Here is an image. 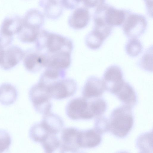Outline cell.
I'll return each mask as SVG.
<instances>
[{
  "instance_id": "cell-1",
  "label": "cell",
  "mask_w": 153,
  "mask_h": 153,
  "mask_svg": "<svg viewBox=\"0 0 153 153\" xmlns=\"http://www.w3.org/2000/svg\"><path fill=\"white\" fill-rule=\"evenodd\" d=\"M35 42L36 49L42 55L44 62L71 53L73 48L68 38L45 30L39 33Z\"/></svg>"
},
{
  "instance_id": "cell-2",
  "label": "cell",
  "mask_w": 153,
  "mask_h": 153,
  "mask_svg": "<svg viewBox=\"0 0 153 153\" xmlns=\"http://www.w3.org/2000/svg\"><path fill=\"white\" fill-rule=\"evenodd\" d=\"M131 107L123 105L111 112L109 120V131L119 138L126 137L132 128L134 117Z\"/></svg>"
},
{
  "instance_id": "cell-3",
  "label": "cell",
  "mask_w": 153,
  "mask_h": 153,
  "mask_svg": "<svg viewBox=\"0 0 153 153\" xmlns=\"http://www.w3.org/2000/svg\"><path fill=\"white\" fill-rule=\"evenodd\" d=\"M41 83L45 86L51 98L56 100L63 99L73 96L77 89L76 83L70 78H65Z\"/></svg>"
},
{
  "instance_id": "cell-4",
  "label": "cell",
  "mask_w": 153,
  "mask_h": 153,
  "mask_svg": "<svg viewBox=\"0 0 153 153\" xmlns=\"http://www.w3.org/2000/svg\"><path fill=\"white\" fill-rule=\"evenodd\" d=\"M29 97L37 112L44 115L51 112L52 98L42 84L38 82L33 85L29 91Z\"/></svg>"
},
{
  "instance_id": "cell-5",
  "label": "cell",
  "mask_w": 153,
  "mask_h": 153,
  "mask_svg": "<svg viewBox=\"0 0 153 153\" xmlns=\"http://www.w3.org/2000/svg\"><path fill=\"white\" fill-rule=\"evenodd\" d=\"M129 11L118 9L107 4L97 7L94 17L112 26H119L123 24Z\"/></svg>"
},
{
  "instance_id": "cell-6",
  "label": "cell",
  "mask_w": 153,
  "mask_h": 153,
  "mask_svg": "<svg viewBox=\"0 0 153 153\" xmlns=\"http://www.w3.org/2000/svg\"><path fill=\"white\" fill-rule=\"evenodd\" d=\"M122 25L123 32L127 37L130 38H137L145 31L147 22L143 15L129 11Z\"/></svg>"
},
{
  "instance_id": "cell-7",
  "label": "cell",
  "mask_w": 153,
  "mask_h": 153,
  "mask_svg": "<svg viewBox=\"0 0 153 153\" xmlns=\"http://www.w3.org/2000/svg\"><path fill=\"white\" fill-rule=\"evenodd\" d=\"M65 110L67 116L73 120H87L94 117L90 109L88 100L83 97L71 100L67 104Z\"/></svg>"
},
{
  "instance_id": "cell-8",
  "label": "cell",
  "mask_w": 153,
  "mask_h": 153,
  "mask_svg": "<svg viewBox=\"0 0 153 153\" xmlns=\"http://www.w3.org/2000/svg\"><path fill=\"white\" fill-rule=\"evenodd\" d=\"M102 81L105 90L115 95L125 81L121 68L116 65L109 66L104 73Z\"/></svg>"
},
{
  "instance_id": "cell-9",
  "label": "cell",
  "mask_w": 153,
  "mask_h": 153,
  "mask_svg": "<svg viewBox=\"0 0 153 153\" xmlns=\"http://www.w3.org/2000/svg\"><path fill=\"white\" fill-rule=\"evenodd\" d=\"M80 131V130L74 127L63 129L59 140L61 152H78L80 148L78 142Z\"/></svg>"
},
{
  "instance_id": "cell-10",
  "label": "cell",
  "mask_w": 153,
  "mask_h": 153,
  "mask_svg": "<svg viewBox=\"0 0 153 153\" xmlns=\"http://www.w3.org/2000/svg\"><path fill=\"white\" fill-rule=\"evenodd\" d=\"M24 54V51L19 47L11 46L4 50L0 66L4 70H9L18 64Z\"/></svg>"
},
{
  "instance_id": "cell-11",
  "label": "cell",
  "mask_w": 153,
  "mask_h": 153,
  "mask_svg": "<svg viewBox=\"0 0 153 153\" xmlns=\"http://www.w3.org/2000/svg\"><path fill=\"white\" fill-rule=\"evenodd\" d=\"M105 90L102 80L96 76H91L86 80L82 94L83 97L89 100L100 97Z\"/></svg>"
},
{
  "instance_id": "cell-12",
  "label": "cell",
  "mask_w": 153,
  "mask_h": 153,
  "mask_svg": "<svg viewBox=\"0 0 153 153\" xmlns=\"http://www.w3.org/2000/svg\"><path fill=\"white\" fill-rule=\"evenodd\" d=\"M101 134L94 128L80 131L78 142L80 148H92L98 146L102 141Z\"/></svg>"
},
{
  "instance_id": "cell-13",
  "label": "cell",
  "mask_w": 153,
  "mask_h": 153,
  "mask_svg": "<svg viewBox=\"0 0 153 153\" xmlns=\"http://www.w3.org/2000/svg\"><path fill=\"white\" fill-rule=\"evenodd\" d=\"M23 25L22 19L18 15L6 17L3 21L0 29V34L13 38L14 34L18 33Z\"/></svg>"
},
{
  "instance_id": "cell-14",
  "label": "cell",
  "mask_w": 153,
  "mask_h": 153,
  "mask_svg": "<svg viewBox=\"0 0 153 153\" xmlns=\"http://www.w3.org/2000/svg\"><path fill=\"white\" fill-rule=\"evenodd\" d=\"M24 57V65L28 71L35 73L44 67L42 56L36 49L27 51Z\"/></svg>"
},
{
  "instance_id": "cell-15",
  "label": "cell",
  "mask_w": 153,
  "mask_h": 153,
  "mask_svg": "<svg viewBox=\"0 0 153 153\" xmlns=\"http://www.w3.org/2000/svg\"><path fill=\"white\" fill-rule=\"evenodd\" d=\"M41 122L48 132L56 134L62 131L64 126L62 118L51 112L43 115Z\"/></svg>"
},
{
  "instance_id": "cell-16",
  "label": "cell",
  "mask_w": 153,
  "mask_h": 153,
  "mask_svg": "<svg viewBox=\"0 0 153 153\" xmlns=\"http://www.w3.org/2000/svg\"><path fill=\"white\" fill-rule=\"evenodd\" d=\"M115 95L124 105L132 108L137 102V97L135 90L129 83L125 81Z\"/></svg>"
},
{
  "instance_id": "cell-17",
  "label": "cell",
  "mask_w": 153,
  "mask_h": 153,
  "mask_svg": "<svg viewBox=\"0 0 153 153\" xmlns=\"http://www.w3.org/2000/svg\"><path fill=\"white\" fill-rule=\"evenodd\" d=\"M90 19V14L87 9L80 8L73 13L70 19L71 26L76 29H82L88 24Z\"/></svg>"
},
{
  "instance_id": "cell-18",
  "label": "cell",
  "mask_w": 153,
  "mask_h": 153,
  "mask_svg": "<svg viewBox=\"0 0 153 153\" xmlns=\"http://www.w3.org/2000/svg\"><path fill=\"white\" fill-rule=\"evenodd\" d=\"M18 93L13 85L4 83L0 85V103L5 106L13 104L16 101Z\"/></svg>"
},
{
  "instance_id": "cell-19",
  "label": "cell",
  "mask_w": 153,
  "mask_h": 153,
  "mask_svg": "<svg viewBox=\"0 0 153 153\" xmlns=\"http://www.w3.org/2000/svg\"><path fill=\"white\" fill-rule=\"evenodd\" d=\"M39 28L23 22L22 27L17 33L19 39L25 43L35 42L39 33Z\"/></svg>"
},
{
  "instance_id": "cell-20",
  "label": "cell",
  "mask_w": 153,
  "mask_h": 153,
  "mask_svg": "<svg viewBox=\"0 0 153 153\" xmlns=\"http://www.w3.org/2000/svg\"><path fill=\"white\" fill-rule=\"evenodd\" d=\"M29 134L32 141L41 143L49 134L52 133H49L40 122L34 124L30 127Z\"/></svg>"
},
{
  "instance_id": "cell-21",
  "label": "cell",
  "mask_w": 153,
  "mask_h": 153,
  "mask_svg": "<svg viewBox=\"0 0 153 153\" xmlns=\"http://www.w3.org/2000/svg\"><path fill=\"white\" fill-rule=\"evenodd\" d=\"M90 107L94 117L102 115L106 111L107 104L105 101L102 98H96L89 100Z\"/></svg>"
},
{
  "instance_id": "cell-22",
  "label": "cell",
  "mask_w": 153,
  "mask_h": 153,
  "mask_svg": "<svg viewBox=\"0 0 153 153\" xmlns=\"http://www.w3.org/2000/svg\"><path fill=\"white\" fill-rule=\"evenodd\" d=\"M57 134H49L41 143L45 152L53 153L59 147L60 140Z\"/></svg>"
},
{
  "instance_id": "cell-23",
  "label": "cell",
  "mask_w": 153,
  "mask_h": 153,
  "mask_svg": "<svg viewBox=\"0 0 153 153\" xmlns=\"http://www.w3.org/2000/svg\"><path fill=\"white\" fill-rule=\"evenodd\" d=\"M125 50L129 56L135 57L141 52L143 46L140 41L137 38H130L126 45Z\"/></svg>"
},
{
  "instance_id": "cell-24",
  "label": "cell",
  "mask_w": 153,
  "mask_h": 153,
  "mask_svg": "<svg viewBox=\"0 0 153 153\" xmlns=\"http://www.w3.org/2000/svg\"><path fill=\"white\" fill-rule=\"evenodd\" d=\"M152 133L147 132L141 135L137 138V145L138 148L143 152L151 151L152 146Z\"/></svg>"
},
{
  "instance_id": "cell-25",
  "label": "cell",
  "mask_w": 153,
  "mask_h": 153,
  "mask_svg": "<svg viewBox=\"0 0 153 153\" xmlns=\"http://www.w3.org/2000/svg\"><path fill=\"white\" fill-rule=\"evenodd\" d=\"M152 47H150L145 52L138 63L139 66L148 71H152Z\"/></svg>"
},
{
  "instance_id": "cell-26",
  "label": "cell",
  "mask_w": 153,
  "mask_h": 153,
  "mask_svg": "<svg viewBox=\"0 0 153 153\" xmlns=\"http://www.w3.org/2000/svg\"><path fill=\"white\" fill-rule=\"evenodd\" d=\"M104 40L92 30L86 36L85 42L89 48L96 50L101 46Z\"/></svg>"
},
{
  "instance_id": "cell-27",
  "label": "cell",
  "mask_w": 153,
  "mask_h": 153,
  "mask_svg": "<svg viewBox=\"0 0 153 153\" xmlns=\"http://www.w3.org/2000/svg\"><path fill=\"white\" fill-rule=\"evenodd\" d=\"M94 129L100 134L109 131V120L107 118L102 115L96 117Z\"/></svg>"
},
{
  "instance_id": "cell-28",
  "label": "cell",
  "mask_w": 153,
  "mask_h": 153,
  "mask_svg": "<svg viewBox=\"0 0 153 153\" xmlns=\"http://www.w3.org/2000/svg\"><path fill=\"white\" fill-rule=\"evenodd\" d=\"M11 143V139L9 133L6 130H0V153L7 151Z\"/></svg>"
},
{
  "instance_id": "cell-29",
  "label": "cell",
  "mask_w": 153,
  "mask_h": 153,
  "mask_svg": "<svg viewBox=\"0 0 153 153\" xmlns=\"http://www.w3.org/2000/svg\"><path fill=\"white\" fill-rule=\"evenodd\" d=\"M88 8H97L104 4L105 0H80Z\"/></svg>"
},
{
  "instance_id": "cell-30",
  "label": "cell",
  "mask_w": 153,
  "mask_h": 153,
  "mask_svg": "<svg viewBox=\"0 0 153 153\" xmlns=\"http://www.w3.org/2000/svg\"><path fill=\"white\" fill-rule=\"evenodd\" d=\"M148 14L152 17V0H144Z\"/></svg>"
},
{
  "instance_id": "cell-31",
  "label": "cell",
  "mask_w": 153,
  "mask_h": 153,
  "mask_svg": "<svg viewBox=\"0 0 153 153\" xmlns=\"http://www.w3.org/2000/svg\"><path fill=\"white\" fill-rule=\"evenodd\" d=\"M64 4L68 7H74L80 1V0H62Z\"/></svg>"
},
{
  "instance_id": "cell-32",
  "label": "cell",
  "mask_w": 153,
  "mask_h": 153,
  "mask_svg": "<svg viewBox=\"0 0 153 153\" xmlns=\"http://www.w3.org/2000/svg\"><path fill=\"white\" fill-rule=\"evenodd\" d=\"M4 50V48L0 45V63L2 59Z\"/></svg>"
}]
</instances>
